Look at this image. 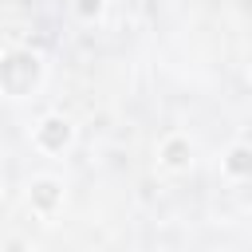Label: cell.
I'll use <instances>...</instances> for the list:
<instances>
[{
	"label": "cell",
	"mask_w": 252,
	"mask_h": 252,
	"mask_svg": "<svg viewBox=\"0 0 252 252\" xmlns=\"http://www.w3.org/2000/svg\"><path fill=\"white\" fill-rule=\"evenodd\" d=\"M0 79H4V87L8 91H24V87H32L35 83V59H28V55H12L4 67H0Z\"/></svg>",
	"instance_id": "6da1fadb"
},
{
	"label": "cell",
	"mask_w": 252,
	"mask_h": 252,
	"mask_svg": "<svg viewBox=\"0 0 252 252\" xmlns=\"http://www.w3.org/2000/svg\"><path fill=\"white\" fill-rule=\"evenodd\" d=\"M43 142H47V146H63V142H67V126H63V122H47Z\"/></svg>",
	"instance_id": "7a4b0ae2"
},
{
	"label": "cell",
	"mask_w": 252,
	"mask_h": 252,
	"mask_svg": "<svg viewBox=\"0 0 252 252\" xmlns=\"http://www.w3.org/2000/svg\"><path fill=\"white\" fill-rule=\"evenodd\" d=\"M51 189H55V185H51V181H43V185H39V201H43V205H47V201H51Z\"/></svg>",
	"instance_id": "3957f363"
}]
</instances>
